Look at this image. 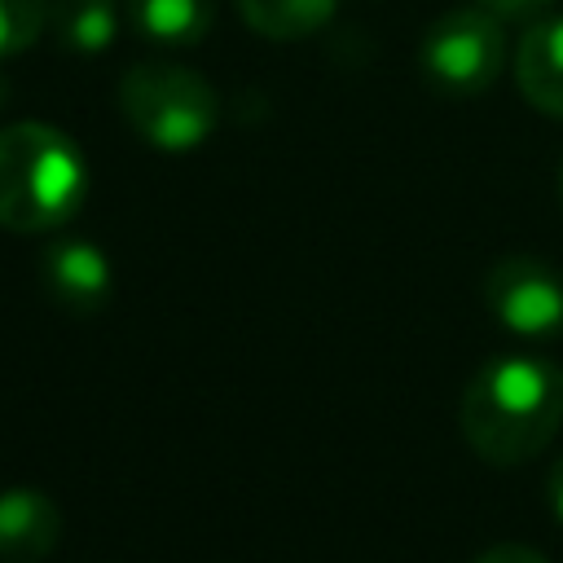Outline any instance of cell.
Returning <instances> with one entry per match:
<instances>
[{"instance_id": "1", "label": "cell", "mask_w": 563, "mask_h": 563, "mask_svg": "<svg viewBox=\"0 0 563 563\" xmlns=\"http://www.w3.org/2000/svg\"><path fill=\"white\" fill-rule=\"evenodd\" d=\"M563 422V369L541 356L484 365L462 396V435L493 466L537 457Z\"/></svg>"}, {"instance_id": "2", "label": "cell", "mask_w": 563, "mask_h": 563, "mask_svg": "<svg viewBox=\"0 0 563 563\" xmlns=\"http://www.w3.org/2000/svg\"><path fill=\"white\" fill-rule=\"evenodd\" d=\"M88 198L79 145L40 119L0 128V229L48 233L75 220Z\"/></svg>"}, {"instance_id": "3", "label": "cell", "mask_w": 563, "mask_h": 563, "mask_svg": "<svg viewBox=\"0 0 563 563\" xmlns=\"http://www.w3.org/2000/svg\"><path fill=\"white\" fill-rule=\"evenodd\" d=\"M119 110L128 128L167 154L198 150L220 123V97L207 75L180 62H136L119 79Z\"/></svg>"}, {"instance_id": "4", "label": "cell", "mask_w": 563, "mask_h": 563, "mask_svg": "<svg viewBox=\"0 0 563 563\" xmlns=\"http://www.w3.org/2000/svg\"><path fill=\"white\" fill-rule=\"evenodd\" d=\"M418 62L431 88L449 97H479L506 66V22L479 4L449 9L427 26Z\"/></svg>"}, {"instance_id": "5", "label": "cell", "mask_w": 563, "mask_h": 563, "mask_svg": "<svg viewBox=\"0 0 563 563\" xmlns=\"http://www.w3.org/2000/svg\"><path fill=\"white\" fill-rule=\"evenodd\" d=\"M488 312L523 339H545L563 330V277L537 255H501L484 273Z\"/></svg>"}, {"instance_id": "6", "label": "cell", "mask_w": 563, "mask_h": 563, "mask_svg": "<svg viewBox=\"0 0 563 563\" xmlns=\"http://www.w3.org/2000/svg\"><path fill=\"white\" fill-rule=\"evenodd\" d=\"M40 282H44V295L62 312L92 317L110 299L114 273H110V260H106V251L97 242H88V238H62V242L44 246V255H40Z\"/></svg>"}, {"instance_id": "7", "label": "cell", "mask_w": 563, "mask_h": 563, "mask_svg": "<svg viewBox=\"0 0 563 563\" xmlns=\"http://www.w3.org/2000/svg\"><path fill=\"white\" fill-rule=\"evenodd\" d=\"M62 537V510L40 488L0 493V563H40Z\"/></svg>"}, {"instance_id": "8", "label": "cell", "mask_w": 563, "mask_h": 563, "mask_svg": "<svg viewBox=\"0 0 563 563\" xmlns=\"http://www.w3.org/2000/svg\"><path fill=\"white\" fill-rule=\"evenodd\" d=\"M519 92L550 119H563V13H545L528 22L515 48Z\"/></svg>"}, {"instance_id": "9", "label": "cell", "mask_w": 563, "mask_h": 563, "mask_svg": "<svg viewBox=\"0 0 563 563\" xmlns=\"http://www.w3.org/2000/svg\"><path fill=\"white\" fill-rule=\"evenodd\" d=\"M128 22L154 48H194L216 22V0H128Z\"/></svg>"}, {"instance_id": "10", "label": "cell", "mask_w": 563, "mask_h": 563, "mask_svg": "<svg viewBox=\"0 0 563 563\" xmlns=\"http://www.w3.org/2000/svg\"><path fill=\"white\" fill-rule=\"evenodd\" d=\"M48 31L66 53L101 57L119 35V4L114 0H53Z\"/></svg>"}, {"instance_id": "11", "label": "cell", "mask_w": 563, "mask_h": 563, "mask_svg": "<svg viewBox=\"0 0 563 563\" xmlns=\"http://www.w3.org/2000/svg\"><path fill=\"white\" fill-rule=\"evenodd\" d=\"M339 0H238L242 22L264 40H303L334 18Z\"/></svg>"}, {"instance_id": "12", "label": "cell", "mask_w": 563, "mask_h": 563, "mask_svg": "<svg viewBox=\"0 0 563 563\" xmlns=\"http://www.w3.org/2000/svg\"><path fill=\"white\" fill-rule=\"evenodd\" d=\"M53 0H0V62L26 53L48 31Z\"/></svg>"}, {"instance_id": "13", "label": "cell", "mask_w": 563, "mask_h": 563, "mask_svg": "<svg viewBox=\"0 0 563 563\" xmlns=\"http://www.w3.org/2000/svg\"><path fill=\"white\" fill-rule=\"evenodd\" d=\"M466 4H479L501 22H537L554 9V0H466Z\"/></svg>"}, {"instance_id": "14", "label": "cell", "mask_w": 563, "mask_h": 563, "mask_svg": "<svg viewBox=\"0 0 563 563\" xmlns=\"http://www.w3.org/2000/svg\"><path fill=\"white\" fill-rule=\"evenodd\" d=\"M475 563H550L541 550H532V545H519V541H506V545H493V550H484Z\"/></svg>"}, {"instance_id": "15", "label": "cell", "mask_w": 563, "mask_h": 563, "mask_svg": "<svg viewBox=\"0 0 563 563\" xmlns=\"http://www.w3.org/2000/svg\"><path fill=\"white\" fill-rule=\"evenodd\" d=\"M545 497H550V510L563 519V457L550 466V479H545Z\"/></svg>"}, {"instance_id": "16", "label": "cell", "mask_w": 563, "mask_h": 563, "mask_svg": "<svg viewBox=\"0 0 563 563\" xmlns=\"http://www.w3.org/2000/svg\"><path fill=\"white\" fill-rule=\"evenodd\" d=\"M0 97H4V84H0Z\"/></svg>"}, {"instance_id": "17", "label": "cell", "mask_w": 563, "mask_h": 563, "mask_svg": "<svg viewBox=\"0 0 563 563\" xmlns=\"http://www.w3.org/2000/svg\"><path fill=\"white\" fill-rule=\"evenodd\" d=\"M559 194H563V180H559Z\"/></svg>"}]
</instances>
